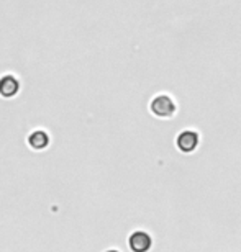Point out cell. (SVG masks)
Masks as SVG:
<instances>
[{
	"instance_id": "obj_6",
	"label": "cell",
	"mask_w": 241,
	"mask_h": 252,
	"mask_svg": "<svg viewBox=\"0 0 241 252\" xmlns=\"http://www.w3.org/2000/svg\"><path fill=\"white\" fill-rule=\"evenodd\" d=\"M105 252H118V251H115V249H110V251H105Z\"/></svg>"
},
{
	"instance_id": "obj_5",
	"label": "cell",
	"mask_w": 241,
	"mask_h": 252,
	"mask_svg": "<svg viewBox=\"0 0 241 252\" xmlns=\"http://www.w3.org/2000/svg\"><path fill=\"white\" fill-rule=\"evenodd\" d=\"M28 143L32 146L33 149L36 151H41L44 148H48L49 144V136L44 133V131H36V133H33L32 136L28 138Z\"/></svg>"
},
{
	"instance_id": "obj_2",
	"label": "cell",
	"mask_w": 241,
	"mask_h": 252,
	"mask_svg": "<svg viewBox=\"0 0 241 252\" xmlns=\"http://www.w3.org/2000/svg\"><path fill=\"white\" fill-rule=\"evenodd\" d=\"M199 143H200V136L197 131H192V129L182 131V133L177 136V139H175L177 149L184 154L194 153V151L199 148Z\"/></svg>"
},
{
	"instance_id": "obj_1",
	"label": "cell",
	"mask_w": 241,
	"mask_h": 252,
	"mask_svg": "<svg viewBox=\"0 0 241 252\" xmlns=\"http://www.w3.org/2000/svg\"><path fill=\"white\" fill-rule=\"evenodd\" d=\"M149 108H151V113L154 117L158 118H171L175 115V102L172 98L169 97V95H158V97L153 98L151 105H149Z\"/></svg>"
},
{
	"instance_id": "obj_4",
	"label": "cell",
	"mask_w": 241,
	"mask_h": 252,
	"mask_svg": "<svg viewBox=\"0 0 241 252\" xmlns=\"http://www.w3.org/2000/svg\"><path fill=\"white\" fill-rule=\"evenodd\" d=\"M20 90V82L13 75H3L0 77V95L5 98H10L17 95Z\"/></svg>"
},
{
	"instance_id": "obj_3",
	"label": "cell",
	"mask_w": 241,
	"mask_h": 252,
	"mask_svg": "<svg viewBox=\"0 0 241 252\" xmlns=\"http://www.w3.org/2000/svg\"><path fill=\"white\" fill-rule=\"evenodd\" d=\"M128 246L132 252H149V249L153 248V238L146 231H135L130 234Z\"/></svg>"
}]
</instances>
